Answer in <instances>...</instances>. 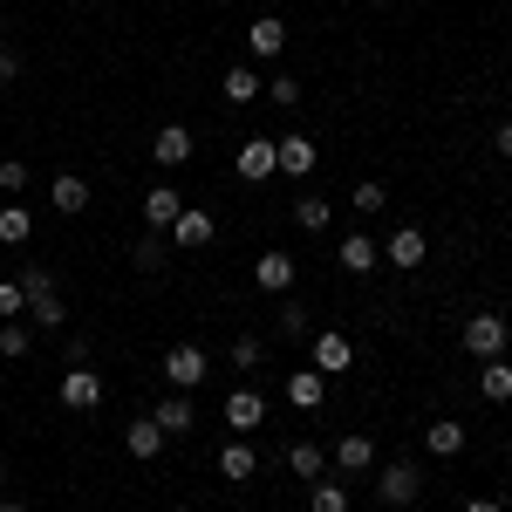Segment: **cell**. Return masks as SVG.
<instances>
[{
  "instance_id": "6da1fadb",
  "label": "cell",
  "mask_w": 512,
  "mask_h": 512,
  "mask_svg": "<svg viewBox=\"0 0 512 512\" xmlns=\"http://www.w3.org/2000/svg\"><path fill=\"white\" fill-rule=\"evenodd\" d=\"M21 287H28V328H41V335H55V328H62V321H69V308H62V294H55V280H48V267H35V260H28V267H21Z\"/></svg>"
},
{
  "instance_id": "7a4b0ae2",
  "label": "cell",
  "mask_w": 512,
  "mask_h": 512,
  "mask_svg": "<svg viewBox=\"0 0 512 512\" xmlns=\"http://www.w3.org/2000/svg\"><path fill=\"white\" fill-rule=\"evenodd\" d=\"M205 376H212V355L198 349V342H171V349H164V383H171V390H198Z\"/></svg>"
},
{
  "instance_id": "3957f363",
  "label": "cell",
  "mask_w": 512,
  "mask_h": 512,
  "mask_svg": "<svg viewBox=\"0 0 512 512\" xmlns=\"http://www.w3.org/2000/svg\"><path fill=\"white\" fill-rule=\"evenodd\" d=\"M376 492H383V506H417L424 499V465L417 458H390L383 478H376Z\"/></svg>"
},
{
  "instance_id": "277c9868",
  "label": "cell",
  "mask_w": 512,
  "mask_h": 512,
  "mask_svg": "<svg viewBox=\"0 0 512 512\" xmlns=\"http://www.w3.org/2000/svg\"><path fill=\"white\" fill-rule=\"evenodd\" d=\"M171 253H198V246H212V239H219V219H212V212H205V205H185V212H178V219H171Z\"/></svg>"
},
{
  "instance_id": "5b68a950",
  "label": "cell",
  "mask_w": 512,
  "mask_h": 512,
  "mask_svg": "<svg viewBox=\"0 0 512 512\" xmlns=\"http://www.w3.org/2000/svg\"><path fill=\"white\" fill-rule=\"evenodd\" d=\"M383 260H390L396 274H417V267L431 260V239H424V226H396V233L383 239Z\"/></svg>"
},
{
  "instance_id": "8992f818",
  "label": "cell",
  "mask_w": 512,
  "mask_h": 512,
  "mask_svg": "<svg viewBox=\"0 0 512 512\" xmlns=\"http://www.w3.org/2000/svg\"><path fill=\"white\" fill-rule=\"evenodd\" d=\"M506 342H512V328H506V315H472L465 321V349L478 355V362H492V355H506Z\"/></svg>"
},
{
  "instance_id": "52a82bcc",
  "label": "cell",
  "mask_w": 512,
  "mask_h": 512,
  "mask_svg": "<svg viewBox=\"0 0 512 512\" xmlns=\"http://www.w3.org/2000/svg\"><path fill=\"white\" fill-rule=\"evenodd\" d=\"M233 171L246 178V185H267V178L280 171V158H274V137H246V144L233 151Z\"/></svg>"
},
{
  "instance_id": "ba28073f",
  "label": "cell",
  "mask_w": 512,
  "mask_h": 512,
  "mask_svg": "<svg viewBox=\"0 0 512 512\" xmlns=\"http://www.w3.org/2000/svg\"><path fill=\"white\" fill-rule=\"evenodd\" d=\"M308 349H315V369H321V376H342V369H355V342L342 335V328H321V335H308Z\"/></svg>"
},
{
  "instance_id": "9c48e42d",
  "label": "cell",
  "mask_w": 512,
  "mask_h": 512,
  "mask_svg": "<svg viewBox=\"0 0 512 512\" xmlns=\"http://www.w3.org/2000/svg\"><path fill=\"white\" fill-rule=\"evenodd\" d=\"M274 158H280V178H308L321 164L315 137H301V130H287V137H274Z\"/></svg>"
},
{
  "instance_id": "30bf717a",
  "label": "cell",
  "mask_w": 512,
  "mask_h": 512,
  "mask_svg": "<svg viewBox=\"0 0 512 512\" xmlns=\"http://www.w3.org/2000/svg\"><path fill=\"white\" fill-rule=\"evenodd\" d=\"M178 212H185V192H178V185H151V192H144V233H171Z\"/></svg>"
},
{
  "instance_id": "8fae6325",
  "label": "cell",
  "mask_w": 512,
  "mask_h": 512,
  "mask_svg": "<svg viewBox=\"0 0 512 512\" xmlns=\"http://www.w3.org/2000/svg\"><path fill=\"white\" fill-rule=\"evenodd\" d=\"M253 287H260V294H294V253H260V260H253Z\"/></svg>"
},
{
  "instance_id": "7c38bea8",
  "label": "cell",
  "mask_w": 512,
  "mask_h": 512,
  "mask_svg": "<svg viewBox=\"0 0 512 512\" xmlns=\"http://www.w3.org/2000/svg\"><path fill=\"white\" fill-rule=\"evenodd\" d=\"M151 158H158V171H178V164H192V130H185V123H164L158 137H151Z\"/></svg>"
},
{
  "instance_id": "4fadbf2b",
  "label": "cell",
  "mask_w": 512,
  "mask_h": 512,
  "mask_svg": "<svg viewBox=\"0 0 512 512\" xmlns=\"http://www.w3.org/2000/svg\"><path fill=\"white\" fill-rule=\"evenodd\" d=\"M280 48H287V21H280V14H260V21L246 28V55H253V62H274Z\"/></svg>"
},
{
  "instance_id": "5bb4252c",
  "label": "cell",
  "mask_w": 512,
  "mask_h": 512,
  "mask_svg": "<svg viewBox=\"0 0 512 512\" xmlns=\"http://www.w3.org/2000/svg\"><path fill=\"white\" fill-rule=\"evenodd\" d=\"M226 424H233L239 437H253L260 424H267V396H260V390H233V396H226Z\"/></svg>"
},
{
  "instance_id": "9a60e30c",
  "label": "cell",
  "mask_w": 512,
  "mask_h": 512,
  "mask_svg": "<svg viewBox=\"0 0 512 512\" xmlns=\"http://www.w3.org/2000/svg\"><path fill=\"white\" fill-rule=\"evenodd\" d=\"M335 260H342V274H376V267H383V246H376L369 233H349L342 246H335Z\"/></svg>"
},
{
  "instance_id": "2e32d148",
  "label": "cell",
  "mask_w": 512,
  "mask_h": 512,
  "mask_svg": "<svg viewBox=\"0 0 512 512\" xmlns=\"http://www.w3.org/2000/svg\"><path fill=\"white\" fill-rule=\"evenodd\" d=\"M103 403V376L96 369H69L62 376V410H96Z\"/></svg>"
},
{
  "instance_id": "e0dca14e",
  "label": "cell",
  "mask_w": 512,
  "mask_h": 512,
  "mask_svg": "<svg viewBox=\"0 0 512 512\" xmlns=\"http://www.w3.org/2000/svg\"><path fill=\"white\" fill-rule=\"evenodd\" d=\"M253 472H260V451H253L246 437H233V444H219V478H233V485H246Z\"/></svg>"
},
{
  "instance_id": "ac0fdd59",
  "label": "cell",
  "mask_w": 512,
  "mask_h": 512,
  "mask_svg": "<svg viewBox=\"0 0 512 512\" xmlns=\"http://www.w3.org/2000/svg\"><path fill=\"white\" fill-rule=\"evenodd\" d=\"M123 451L151 465V458H158V451H164V424H158V417H137V424L123 431Z\"/></svg>"
},
{
  "instance_id": "d6986e66",
  "label": "cell",
  "mask_w": 512,
  "mask_h": 512,
  "mask_svg": "<svg viewBox=\"0 0 512 512\" xmlns=\"http://www.w3.org/2000/svg\"><path fill=\"white\" fill-rule=\"evenodd\" d=\"M151 417L164 424V437H185V431L198 424V410H192V396H185V390H171V396L158 403V410H151Z\"/></svg>"
},
{
  "instance_id": "ffe728a7",
  "label": "cell",
  "mask_w": 512,
  "mask_h": 512,
  "mask_svg": "<svg viewBox=\"0 0 512 512\" xmlns=\"http://www.w3.org/2000/svg\"><path fill=\"white\" fill-rule=\"evenodd\" d=\"M321 396H328V376H321V369H294V376H287V403H294V410H321Z\"/></svg>"
},
{
  "instance_id": "44dd1931",
  "label": "cell",
  "mask_w": 512,
  "mask_h": 512,
  "mask_svg": "<svg viewBox=\"0 0 512 512\" xmlns=\"http://www.w3.org/2000/svg\"><path fill=\"white\" fill-rule=\"evenodd\" d=\"M130 267H137V274H164V267H171V239L144 233L137 246H130Z\"/></svg>"
},
{
  "instance_id": "7402d4cb",
  "label": "cell",
  "mask_w": 512,
  "mask_h": 512,
  "mask_svg": "<svg viewBox=\"0 0 512 512\" xmlns=\"http://www.w3.org/2000/svg\"><path fill=\"white\" fill-rule=\"evenodd\" d=\"M424 451H431V458H458V451H465V424H458V417H437L431 431H424Z\"/></svg>"
},
{
  "instance_id": "603a6c76",
  "label": "cell",
  "mask_w": 512,
  "mask_h": 512,
  "mask_svg": "<svg viewBox=\"0 0 512 512\" xmlns=\"http://www.w3.org/2000/svg\"><path fill=\"white\" fill-rule=\"evenodd\" d=\"M478 396H485V403H512V362L506 355H492V362L478 369Z\"/></svg>"
},
{
  "instance_id": "cb8c5ba5",
  "label": "cell",
  "mask_w": 512,
  "mask_h": 512,
  "mask_svg": "<svg viewBox=\"0 0 512 512\" xmlns=\"http://www.w3.org/2000/svg\"><path fill=\"white\" fill-rule=\"evenodd\" d=\"M369 465H376V444H369L362 431H349L342 444H335V472H369Z\"/></svg>"
},
{
  "instance_id": "d4e9b609",
  "label": "cell",
  "mask_w": 512,
  "mask_h": 512,
  "mask_svg": "<svg viewBox=\"0 0 512 512\" xmlns=\"http://www.w3.org/2000/svg\"><path fill=\"white\" fill-rule=\"evenodd\" d=\"M287 472H294V478H308V485H315V478L328 472V451H321V444H308V437H301V444H287Z\"/></svg>"
},
{
  "instance_id": "484cf974",
  "label": "cell",
  "mask_w": 512,
  "mask_h": 512,
  "mask_svg": "<svg viewBox=\"0 0 512 512\" xmlns=\"http://www.w3.org/2000/svg\"><path fill=\"white\" fill-rule=\"evenodd\" d=\"M55 212H62V219H76V212H89V178H76V171H62V178H55Z\"/></svg>"
},
{
  "instance_id": "4316f807",
  "label": "cell",
  "mask_w": 512,
  "mask_h": 512,
  "mask_svg": "<svg viewBox=\"0 0 512 512\" xmlns=\"http://www.w3.org/2000/svg\"><path fill=\"white\" fill-rule=\"evenodd\" d=\"M219 89H226V103H260V89H267V82H260V69H246V62H239V69L219 76Z\"/></svg>"
},
{
  "instance_id": "83f0119b",
  "label": "cell",
  "mask_w": 512,
  "mask_h": 512,
  "mask_svg": "<svg viewBox=\"0 0 512 512\" xmlns=\"http://www.w3.org/2000/svg\"><path fill=\"white\" fill-rule=\"evenodd\" d=\"M315 308H308V301H294V294H280V335H287V342H308V335H315Z\"/></svg>"
},
{
  "instance_id": "f1b7e54d",
  "label": "cell",
  "mask_w": 512,
  "mask_h": 512,
  "mask_svg": "<svg viewBox=\"0 0 512 512\" xmlns=\"http://www.w3.org/2000/svg\"><path fill=\"white\" fill-rule=\"evenodd\" d=\"M35 239V212L28 205H0V246H28Z\"/></svg>"
},
{
  "instance_id": "f546056e",
  "label": "cell",
  "mask_w": 512,
  "mask_h": 512,
  "mask_svg": "<svg viewBox=\"0 0 512 512\" xmlns=\"http://www.w3.org/2000/svg\"><path fill=\"white\" fill-rule=\"evenodd\" d=\"M308 512H349V485H342V478H315Z\"/></svg>"
},
{
  "instance_id": "4dcf8cb0",
  "label": "cell",
  "mask_w": 512,
  "mask_h": 512,
  "mask_svg": "<svg viewBox=\"0 0 512 512\" xmlns=\"http://www.w3.org/2000/svg\"><path fill=\"white\" fill-rule=\"evenodd\" d=\"M294 226H301V233H328V198L301 192L294 198Z\"/></svg>"
},
{
  "instance_id": "1f68e13d",
  "label": "cell",
  "mask_w": 512,
  "mask_h": 512,
  "mask_svg": "<svg viewBox=\"0 0 512 512\" xmlns=\"http://www.w3.org/2000/svg\"><path fill=\"white\" fill-rule=\"evenodd\" d=\"M28 349H35V328H28V321H0V355L21 362Z\"/></svg>"
},
{
  "instance_id": "d6a6232c",
  "label": "cell",
  "mask_w": 512,
  "mask_h": 512,
  "mask_svg": "<svg viewBox=\"0 0 512 512\" xmlns=\"http://www.w3.org/2000/svg\"><path fill=\"white\" fill-rule=\"evenodd\" d=\"M28 315V287L21 280H0V321H21Z\"/></svg>"
},
{
  "instance_id": "836d02e7",
  "label": "cell",
  "mask_w": 512,
  "mask_h": 512,
  "mask_svg": "<svg viewBox=\"0 0 512 512\" xmlns=\"http://www.w3.org/2000/svg\"><path fill=\"white\" fill-rule=\"evenodd\" d=\"M21 192H28V164L0 158V198H21Z\"/></svg>"
},
{
  "instance_id": "e575fe53",
  "label": "cell",
  "mask_w": 512,
  "mask_h": 512,
  "mask_svg": "<svg viewBox=\"0 0 512 512\" xmlns=\"http://www.w3.org/2000/svg\"><path fill=\"white\" fill-rule=\"evenodd\" d=\"M260 96H267L274 110H294V103H301V82H294V76H274L267 89H260Z\"/></svg>"
},
{
  "instance_id": "d590c367",
  "label": "cell",
  "mask_w": 512,
  "mask_h": 512,
  "mask_svg": "<svg viewBox=\"0 0 512 512\" xmlns=\"http://www.w3.org/2000/svg\"><path fill=\"white\" fill-rule=\"evenodd\" d=\"M349 212H362V219H369V212H383V185H376V178H362V185L349 192Z\"/></svg>"
},
{
  "instance_id": "8d00e7d4",
  "label": "cell",
  "mask_w": 512,
  "mask_h": 512,
  "mask_svg": "<svg viewBox=\"0 0 512 512\" xmlns=\"http://www.w3.org/2000/svg\"><path fill=\"white\" fill-rule=\"evenodd\" d=\"M260 362H267V342H260V335H239L233 342V369H260Z\"/></svg>"
},
{
  "instance_id": "74e56055",
  "label": "cell",
  "mask_w": 512,
  "mask_h": 512,
  "mask_svg": "<svg viewBox=\"0 0 512 512\" xmlns=\"http://www.w3.org/2000/svg\"><path fill=\"white\" fill-rule=\"evenodd\" d=\"M0 82H21V55L14 48H0Z\"/></svg>"
},
{
  "instance_id": "f35d334b",
  "label": "cell",
  "mask_w": 512,
  "mask_h": 512,
  "mask_svg": "<svg viewBox=\"0 0 512 512\" xmlns=\"http://www.w3.org/2000/svg\"><path fill=\"white\" fill-rule=\"evenodd\" d=\"M492 151H499V158L512 164V123H499V130H492Z\"/></svg>"
},
{
  "instance_id": "ab89813d",
  "label": "cell",
  "mask_w": 512,
  "mask_h": 512,
  "mask_svg": "<svg viewBox=\"0 0 512 512\" xmlns=\"http://www.w3.org/2000/svg\"><path fill=\"white\" fill-rule=\"evenodd\" d=\"M465 512H506V506H499V499H472Z\"/></svg>"
},
{
  "instance_id": "60d3db41",
  "label": "cell",
  "mask_w": 512,
  "mask_h": 512,
  "mask_svg": "<svg viewBox=\"0 0 512 512\" xmlns=\"http://www.w3.org/2000/svg\"><path fill=\"white\" fill-rule=\"evenodd\" d=\"M0 512H28V506H21V499H0Z\"/></svg>"
},
{
  "instance_id": "b9f144b4",
  "label": "cell",
  "mask_w": 512,
  "mask_h": 512,
  "mask_svg": "<svg viewBox=\"0 0 512 512\" xmlns=\"http://www.w3.org/2000/svg\"><path fill=\"white\" fill-rule=\"evenodd\" d=\"M0 485H7V465H0Z\"/></svg>"
},
{
  "instance_id": "7bdbcfd3",
  "label": "cell",
  "mask_w": 512,
  "mask_h": 512,
  "mask_svg": "<svg viewBox=\"0 0 512 512\" xmlns=\"http://www.w3.org/2000/svg\"><path fill=\"white\" fill-rule=\"evenodd\" d=\"M171 512H185V506H171Z\"/></svg>"
}]
</instances>
